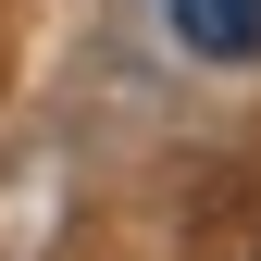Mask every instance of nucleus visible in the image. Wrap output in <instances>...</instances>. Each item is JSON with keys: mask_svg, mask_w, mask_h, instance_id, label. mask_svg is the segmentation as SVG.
Instances as JSON below:
<instances>
[{"mask_svg": "<svg viewBox=\"0 0 261 261\" xmlns=\"http://www.w3.org/2000/svg\"><path fill=\"white\" fill-rule=\"evenodd\" d=\"M174 25H187V50H212V62L261 50V0H174Z\"/></svg>", "mask_w": 261, "mask_h": 261, "instance_id": "nucleus-1", "label": "nucleus"}]
</instances>
